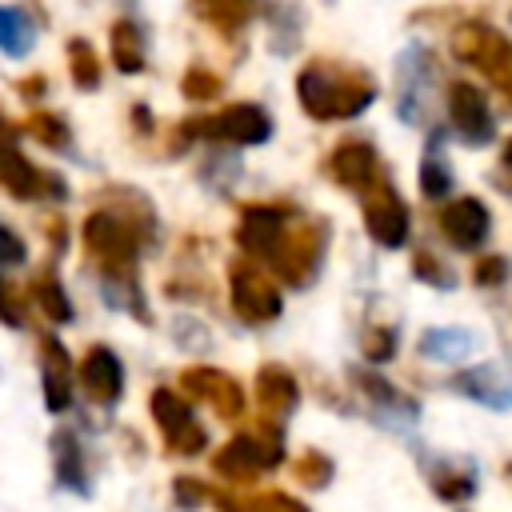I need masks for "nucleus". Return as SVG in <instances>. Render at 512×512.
Listing matches in <instances>:
<instances>
[{"label": "nucleus", "mask_w": 512, "mask_h": 512, "mask_svg": "<svg viewBox=\"0 0 512 512\" xmlns=\"http://www.w3.org/2000/svg\"><path fill=\"white\" fill-rule=\"evenodd\" d=\"M296 96L312 120H348L376 100V80L352 64L312 60L296 76Z\"/></svg>", "instance_id": "nucleus-1"}, {"label": "nucleus", "mask_w": 512, "mask_h": 512, "mask_svg": "<svg viewBox=\"0 0 512 512\" xmlns=\"http://www.w3.org/2000/svg\"><path fill=\"white\" fill-rule=\"evenodd\" d=\"M324 248H328V228L324 220H292L284 224L280 240L272 244V252L264 256L276 272V280L292 284V288H304L316 272H320V260H324Z\"/></svg>", "instance_id": "nucleus-2"}, {"label": "nucleus", "mask_w": 512, "mask_h": 512, "mask_svg": "<svg viewBox=\"0 0 512 512\" xmlns=\"http://www.w3.org/2000/svg\"><path fill=\"white\" fill-rule=\"evenodd\" d=\"M80 240H84L88 256L108 272V280H132L140 232L120 212H92L80 228Z\"/></svg>", "instance_id": "nucleus-3"}, {"label": "nucleus", "mask_w": 512, "mask_h": 512, "mask_svg": "<svg viewBox=\"0 0 512 512\" xmlns=\"http://www.w3.org/2000/svg\"><path fill=\"white\" fill-rule=\"evenodd\" d=\"M452 52L464 64L480 68L512 100V40L508 36H500L496 28H488L480 20H468V24H460L452 32Z\"/></svg>", "instance_id": "nucleus-4"}, {"label": "nucleus", "mask_w": 512, "mask_h": 512, "mask_svg": "<svg viewBox=\"0 0 512 512\" xmlns=\"http://www.w3.org/2000/svg\"><path fill=\"white\" fill-rule=\"evenodd\" d=\"M184 136H204V140H224V144H264L272 136V120L256 104H228L212 116L184 120Z\"/></svg>", "instance_id": "nucleus-5"}, {"label": "nucleus", "mask_w": 512, "mask_h": 512, "mask_svg": "<svg viewBox=\"0 0 512 512\" xmlns=\"http://www.w3.org/2000/svg\"><path fill=\"white\" fill-rule=\"evenodd\" d=\"M228 296H232V312L244 324H268L280 316V288L252 260H244V264L236 260L228 268Z\"/></svg>", "instance_id": "nucleus-6"}, {"label": "nucleus", "mask_w": 512, "mask_h": 512, "mask_svg": "<svg viewBox=\"0 0 512 512\" xmlns=\"http://www.w3.org/2000/svg\"><path fill=\"white\" fill-rule=\"evenodd\" d=\"M152 420L164 436V444L180 456H200L208 448V432L196 424L192 408L172 392V388H156L152 392Z\"/></svg>", "instance_id": "nucleus-7"}, {"label": "nucleus", "mask_w": 512, "mask_h": 512, "mask_svg": "<svg viewBox=\"0 0 512 512\" xmlns=\"http://www.w3.org/2000/svg\"><path fill=\"white\" fill-rule=\"evenodd\" d=\"M364 228L380 248H400L408 240V204L388 180L364 192Z\"/></svg>", "instance_id": "nucleus-8"}, {"label": "nucleus", "mask_w": 512, "mask_h": 512, "mask_svg": "<svg viewBox=\"0 0 512 512\" xmlns=\"http://www.w3.org/2000/svg\"><path fill=\"white\" fill-rule=\"evenodd\" d=\"M180 388H184L192 400L208 404L220 420H240V416H244V392H240V384H236L228 372H220V368H208V364L184 368V372H180Z\"/></svg>", "instance_id": "nucleus-9"}, {"label": "nucleus", "mask_w": 512, "mask_h": 512, "mask_svg": "<svg viewBox=\"0 0 512 512\" xmlns=\"http://www.w3.org/2000/svg\"><path fill=\"white\" fill-rule=\"evenodd\" d=\"M284 460L280 440H260V436H236L216 452V472L228 480H252L268 468H276Z\"/></svg>", "instance_id": "nucleus-10"}, {"label": "nucleus", "mask_w": 512, "mask_h": 512, "mask_svg": "<svg viewBox=\"0 0 512 512\" xmlns=\"http://www.w3.org/2000/svg\"><path fill=\"white\" fill-rule=\"evenodd\" d=\"M448 116H452V128L464 144H488L492 140V108L476 84L456 80L448 88Z\"/></svg>", "instance_id": "nucleus-11"}, {"label": "nucleus", "mask_w": 512, "mask_h": 512, "mask_svg": "<svg viewBox=\"0 0 512 512\" xmlns=\"http://www.w3.org/2000/svg\"><path fill=\"white\" fill-rule=\"evenodd\" d=\"M80 388H84L88 400L112 408L120 400V392H124V364H120V356L112 348H104V344L88 348V356L80 360Z\"/></svg>", "instance_id": "nucleus-12"}, {"label": "nucleus", "mask_w": 512, "mask_h": 512, "mask_svg": "<svg viewBox=\"0 0 512 512\" xmlns=\"http://www.w3.org/2000/svg\"><path fill=\"white\" fill-rule=\"evenodd\" d=\"M488 228H492V216L488 208L476 200V196H460L452 200L444 212H440V232L448 236L452 248L468 252V248H480L488 240Z\"/></svg>", "instance_id": "nucleus-13"}, {"label": "nucleus", "mask_w": 512, "mask_h": 512, "mask_svg": "<svg viewBox=\"0 0 512 512\" xmlns=\"http://www.w3.org/2000/svg\"><path fill=\"white\" fill-rule=\"evenodd\" d=\"M328 172L336 184H344L348 192H368L372 184H380V160H376V148L364 144V140H348L340 144L332 156H328Z\"/></svg>", "instance_id": "nucleus-14"}, {"label": "nucleus", "mask_w": 512, "mask_h": 512, "mask_svg": "<svg viewBox=\"0 0 512 512\" xmlns=\"http://www.w3.org/2000/svg\"><path fill=\"white\" fill-rule=\"evenodd\" d=\"M284 224H288V212H284V208L252 204V208H244V216H240V224H236V240H240V248H244L248 256H260V260H264V256L272 252V244L280 240Z\"/></svg>", "instance_id": "nucleus-15"}, {"label": "nucleus", "mask_w": 512, "mask_h": 512, "mask_svg": "<svg viewBox=\"0 0 512 512\" xmlns=\"http://www.w3.org/2000/svg\"><path fill=\"white\" fill-rule=\"evenodd\" d=\"M256 404H260V412H264L268 420H288L292 408L300 404V384H296V376H292L288 368H280V364H264V368L256 372Z\"/></svg>", "instance_id": "nucleus-16"}, {"label": "nucleus", "mask_w": 512, "mask_h": 512, "mask_svg": "<svg viewBox=\"0 0 512 512\" xmlns=\"http://www.w3.org/2000/svg\"><path fill=\"white\" fill-rule=\"evenodd\" d=\"M40 372H44V404L52 412H64L72 404V360L68 352L60 348V340H44L40 344Z\"/></svg>", "instance_id": "nucleus-17"}, {"label": "nucleus", "mask_w": 512, "mask_h": 512, "mask_svg": "<svg viewBox=\"0 0 512 512\" xmlns=\"http://www.w3.org/2000/svg\"><path fill=\"white\" fill-rule=\"evenodd\" d=\"M0 180H4L8 192L20 196V200L40 196L48 184H52V188H64L56 176H44L40 168H32V160H28L24 152H16V144H4V148H0Z\"/></svg>", "instance_id": "nucleus-18"}, {"label": "nucleus", "mask_w": 512, "mask_h": 512, "mask_svg": "<svg viewBox=\"0 0 512 512\" xmlns=\"http://www.w3.org/2000/svg\"><path fill=\"white\" fill-rule=\"evenodd\" d=\"M456 392H464L468 400L484 404V408H512V388L504 384V376L492 368V364H480V368H464L456 376Z\"/></svg>", "instance_id": "nucleus-19"}, {"label": "nucleus", "mask_w": 512, "mask_h": 512, "mask_svg": "<svg viewBox=\"0 0 512 512\" xmlns=\"http://www.w3.org/2000/svg\"><path fill=\"white\" fill-rule=\"evenodd\" d=\"M52 468H56V480L72 492H84V456H80V444L68 428H60L52 436Z\"/></svg>", "instance_id": "nucleus-20"}, {"label": "nucleus", "mask_w": 512, "mask_h": 512, "mask_svg": "<svg viewBox=\"0 0 512 512\" xmlns=\"http://www.w3.org/2000/svg\"><path fill=\"white\" fill-rule=\"evenodd\" d=\"M108 40H112V64L120 72H140L144 68V32L136 28V20H116Z\"/></svg>", "instance_id": "nucleus-21"}, {"label": "nucleus", "mask_w": 512, "mask_h": 512, "mask_svg": "<svg viewBox=\"0 0 512 512\" xmlns=\"http://www.w3.org/2000/svg\"><path fill=\"white\" fill-rule=\"evenodd\" d=\"M36 44V28L20 8H0V52L4 56H28Z\"/></svg>", "instance_id": "nucleus-22"}, {"label": "nucleus", "mask_w": 512, "mask_h": 512, "mask_svg": "<svg viewBox=\"0 0 512 512\" xmlns=\"http://www.w3.org/2000/svg\"><path fill=\"white\" fill-rule=\"evenodd\" d=\"M472 344H476V336L464 328H432L420 336V352L432 360H460V356H468Z\"/></svg>", "instance_id": "nucleus-23"}, {"label": "nucleus", "mask_w": 512, "mask_h": 512, "mask_svg": "<svg viewBox=\"0 0 512 512\" xmlns=\"http://www.w3.org/2000/svg\"><path fill=\"white\" fill-rule=\"evenodd\" d=\"M356 376V384H360V392L368 396V400H376L380 408H392V412H404V416H416L420 408H416V400H408L400 388H392L388 380H380V376H372V372H352Z\"/></svg>", "instance_id": "nucleus-24"}, {"label": "nucleus", "mask_w": 512, "mask_h": 512, "mask_svg": "<svg viewBox=\"0 0 512 512\" xmlns=\"http://www.w3.org/2000/svg\"><path fill=\"white\" fill-rule=\"evenodd\" d=\"M32 300L40 304V312H44L52 324H68V320H72V300L64 296V288H60L56 276H40V280L32 284Z\"/></svg>", "instance_id": "nucleus-25"}, {"label": "nucleus", "mask_w": 512, "mask_h": 512, "mask_svg": "<svg viewBox=\"0 0 512 512\" xmlns=\"http://www.w3.org/2000/svg\"><path fill=\"white\" fill-rule=\"evenodd\" d=\"M420 192L428 200H440V196L452 192V168H448V160L436 148H428L424 160H420Z\"/></svg>", "instance_id": "nucleus-26"}, {"label": "nucleus", "mask_w": 512, "mask_h": 512, "mask_svg": "<svg viewBox=\"0 0 512 512\" xmlns=\"http://www.w3.org/2000/svg\"><path fill=\"white\" fill-rule=\"evenodd\" d=\"M68 64H72V80L80 88H100V64L88 40H68Z\"/></svg>", "instance_id": "nucleus-27"}, {"label": "nucleus", "mask_w": 512, "mask_h": 512, "mask_svg": "<svg viewBox=\"0 0 512 512\" xmlns=\"http://www.w3.org/2000/svg\"><path fill=\"white\" fill-rule=\"evenodd\" d=\"M432 488H436L440 500H468L476 484H472V472H464V468H436Z\"/></svg>", "instance_id": "nucleus-28"}, {"label": "nucleus", "mask_w": 512, "mask_h": 512, "mask_svg": "<svg viewBox=\"0 0 512 512\" xmlns=\"http://www.w3.org/2000/svg\"><path fill=\"white\" fill-rule=\"evenodd\" d=\"M28 132L44 144V148H68V128H64V120L60 116H48V112H36L32 120H28Z\"/></svg>", "instance_id": "nucleus-29"}, {"label": "nucleus", "mask_w": 512, "mask_h": 512, "mask_svg": "<svg viewBox=\"0 0 512 512\" xmlns=\"http://www.w3.org/2000/svg\"><path fill=\"white\" fill-rule=\"evenodd\" d=\"M296 476H300L308 488H324V484L332 480V460H328L324 452L308 448V452L300 456V464H296Z\"/></svg>", "instance_id": "nucleus-30"}, {"label": "nucleus", "mask_w": 512, "mask_h": 512, "mask_svg": "<svg viewBox=\"0 0 512 512\" xmlns=\"http://www.w3.org/2000/svg\"><path fill=\"white\" fill-rule=\"evenodd\" d=\"M184 96L188 100H208V96H220V76H212L208 68H200V64H192L188 72H184Z\"/></svg>", "instance_id": "nucleus-31"}, {"label": "nucleus", "mask_w": 512, "mask_h": 512, "mask_svg": "<svg viewBox=\"0 0 512 512\" xmlns=\"http://www.w3.org/2000/svg\"><path fill=\"white\" fill-rule=\"evenodd\" d=\"M196 12H200L204 20H216V24L224 28V32L240 28V24H244V20L252 16V8H244V4H228V8H224V4H200Z\"/></svg>", "instance_id": "nucleus-32"}, {"label": "nucleus", "mask_w": 512, "mask_h": 512, "mask_svg": "<svg viewBox=\"0 0 512 512\" xmlns=\"http://www.w3.org/2000/svg\"><path fill=\"white\" fill-rule=\"evenodd\" d=\"M396 352V332L392 328H368V336H364V356L368 360H388Z\"/></svg>", "instance_id": "nucleus-33"}, {"label": "nucleus", "mask_w": 512, "mask_h": 512, "mask_svg": "<svg viewBox=\"0 0 512 512\" xmlns=\"http://www.w3.org/2000/svg\"><path fill=\"white\" fill-rule=\"evenodd\" d=\"M416 276H420V280H432L436 288H452V284H456V272H452V268H444L440 260H432L428 252H420V256H416Z\"/></svg>", "instance_id": "nucleus-34"}, {"label": "nucleus", "mask_w": 512, "mask_h": 512, "mask_svg": "<svg viewBox=\"0 0 512 512\" xmlns=\"http://www.w3.org/2000/svg\"><path fill=\"white\" fill-rule=\"evenodd\" d=\"M508 276V260L504 256H480V264H476V284H500Z\"/></svg>", "instance_id": "nucleus-35"}, {"label": "nucleus", "mask_w": 512, "mask_h": 512, "mask_svg": "<svg viewBox=\"0 0 512 512\" xmlns=\"http://www.w3.org/2000/svg\"><path fill=\"white\" fill-rule=\"evenodd\" d=\"M248 512H308V508H300L292 496H284V492H272V496H256L252 504H248Z\"/></svg>", "instance_id": "nucleus-36"}, {"label": "nucleus", "mask_w": 512, "mask_h": 512, "mask_svg": "<svg viewBox=\"0 0 512 512\" xmlns=\"http://www.w3.org/2000/svg\"><path fill=\"white\" fill-rule=\"evenodd\" d=\"M24 260V240L0 224V264H20Z\"/></svg>", "instance_id": "nucleus-37"}, {"label": "nucleus", "mask_w": 512, "mask_h": 512, "mask_svg": "<svg viewBox=\"0 0 512 512\" xmlns=\"http://www.w3.org/2000/svg\"><path fill=\"white\" fill-rule=\"evenodd\" d=\"M0 324H8V328H20V324H24V316H20V304H16V296L8 292L4 276H0Z\"/></svg>", "instance_id": "nucleus-38"}, {"label": "nucleus", "mask_w": 512, "mask_h": 512, "mask_svg": "<svg viewBox=\"0 0 512 512\" xmlns=\"http://www.w3.org/2000/svg\"><path fill=\"white\" fill-rule=\"evenodd\" d=\"M176 496H180L184 504H196V500L204 496V488H196L192 476H180V480H176Z\"/></svg>", "instance_id": "nucleus-39"}, {"label": "nucleus", "mask_w": 512, "mask_h": 512, "mask_svg": "<svg viewBox=\"0 0 512 512\" xmlns=\"http://www.w3.org/2000/svg\"><path fill=\"white\" fill-rule=\"evenodd\" d=\"M4 144H12V128L0 120V148H4Z\"/></svg>", "instance_id": "nucleus-40"}, {"label": "nucleus", "mask_w": 512, "mask_h": 512, "mask_svg": "<svg viewBox=\"0 0 512 512\" xmlns=\"http://www.w3.org/2000/svg\"><path fill=\"white\" fill-rule=\"evenodd\" d=\"M504 164H508V168H512V140H508V144H504Z\"/></svg>", "instance_id": "nucleus-41"}, {"label": "nucleus", "mask_w": 512, "mask_h": 512, "mask_svg": "<svg viewBox=\"0 0 512 512\" xmlns=\"http://www.w3.org/2000/svg\"><path fill=\"white\" fill-rule=\"evenodd\" d=\"M224 512H248V508H232V504H224Z\"/></svg>", "instance_id": "nucleus-42"}]
</instances>
